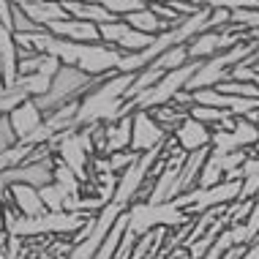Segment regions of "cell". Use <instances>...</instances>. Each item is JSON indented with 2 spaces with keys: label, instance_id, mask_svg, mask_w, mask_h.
Wrapping results in <instances>:
<instances>
[{
  "label": "cell",
  "instance_id": "6da1fadb",
  "mask_svg": "<svg viewBox=\"0 0 259 259\" xmlns=\"http://www.w3.org/2000/svg\"><path fill=\"white\" fill-rule=\"evenodd\" d=\"M101 76H88L85 71H79L76 66H63L58 76L52 79V88L47 96H41L36 99L38 109L44 112V115H50V112L60 109L63 104H71V101H79L85 93H90L96 85H99Z\"/></svg>",
  "mask_w": 259,
  "mask_h": 259
},
{
  "label": "cell",
  "instance_id": "7a4b0ae2",
  "mask_svg": "<svg viewBox=\"0 0 259 259\" xmlns=\"http://www.w3.org/2000/svg\"><path fill=\"white\" fill-rule=\"evenodd\" d=\"M194 215H186L180 207H175L172 202H164V205H150V202H134L128 207V232L134 237L148 235L150 229H178L188 224Z\"/></svg>",
  "mask_w": 259,
  "mask_h": 259
},
{
  "label": "cell",
  "instance_id": "3957f363",
  "mask_svg": "<svg viewBox=\"0 0 259 259\" xmlns=\"http://www.w3.org/2000/svg\"><path fill=\"white\" fill-rule=\"evenodd\" d=\"M243 180H224V183L213 188H191V191L180 194L178 199H172L175 207H180L186 215H202L213 207H227L232 202L240 199Z\"/></svg>",
  "mask_w": 259,
  "mask_h": 259
},
{
  "label": "cell",
  "instance_id": "277c9868",
  "mask_svg": "<svg viewBox=\"0 0 259 259\" xmlns=\"http://www.w3.org/2000/svg\"><path fill=\"white\" fill-rule=\"evenodd\" d=\"M0 199H3L6 207H17V213L25 215V219H41V215L50 213L44 199H41V191L36 186H27V183H14L9 188H3Z\"/></svg>",
  "mask_w": 259,
  "mask_h": 259
},
{
  "label": "cell",
  "instance_id": "5b68a950",
  "mask_svg": "<svg viewBox=\"0 0 259 259\" xmlns=\"http://www.w3.org/2000/svg\"><path fill=\"white\" fill-rule=\"evenodd\" d=\"M166 142V131L150 112H134V134H131V150L148 153L153 148H161Z\"/></svg>",
  "mask_w": 259,
  "mask_h": 259
},
{
  "label": "cell",
  "instance_id": "8992f818",
  "mask_svg": "<svg viewBox=\"0 0 259 259\" xmlns=\"http://www.w3.org/2000/svg\"><path fill=\"white\" fill-rule=\"evenodd\" d=\"M175 134V145H178L183 153H197V150H207L210 148V139H213V131L210 125L194 120L191 115L186 117L178 128L172 131Z\"/></svg>",
  "mask_w": 259,
  "mask_h": 259
},
{
  "label": "cell",
  "instance_id": "52a82bcc",
  "mask_svg": "<svg viewBox=\"0 0 259 259\" xmlns=\"http://www.w3.org/2000/svg\"><path fill=\"white\" fill-rule=\"evenodd\" d=\"M47 30L58 38H66V41H76V44H99L101 41V33H99V25L93 22H82V19H63V22H55L50 25Z\"/></svg>",
  "mask_w": 259,
  "mask_h": 259
},
{
  "label": "cell",
  "instance_id": "ba28073f",
  "mask_svg": "<svg viewBox=\"0 0 259 259\" xmlns=\"http://www.w3.org/2000/svg\"><path fill=\"white\" fill-rule=\"evenodd\" d=\"M44 117L47 115L38 109L36 99H27L11 112L9 120H11V128H14V134H17V139H27L33 131H38L41 125H44Z\"/></svg>",
  "mask_w": 259,
  "mask_h": 259
},
{
  "label": "cell",
  "instance_id": "9c48e42d",
  "mask_svg": "<svg viewBox=\"0 0 259 259\" xmlns=\"http://www.w3.org/2000/svg\"><path fill=\"white\" fill-rule=\"evenodd\" d=\"M131 134H134V115H125L115 123L104 125V153L131 150Z\"/></svg>",
  "mask_w": 259,
  "mask_h": 259
},
{
  "label": "cell",
  "instance_id": "30bf717a",
  "mask_svg": "<svg viewBox=\"0 0 259 259\" xmlns=\"http://www.w3.org/2000/svg\"><path fill=\"white\" fill-rule=\"evenodd\" d=\"M19 9H22L38 27H44V30L50 25H55V22L71 19L68 11L63 9V3H55V0H33V3H25V6H19Z\"/></svg>",
  "mask_w": 259,
  "mask_h": 259
},
{
  "label": "cell",
  "instance_id": "8fae6325",
  "mask_svg": "<svg viewBox=\"0 0 259 259\" xmlns=\"http://www.w3.org/2000/svg\"><path fill=\"white\" fill-rule=\"evenodd\" d=\"M63 9L68 11V17L82 19V22H93V25H107V22H117L120 17L109 14L107 9L96 3H85V0H63Z\"/></svg>",
  "mask_w": 259,
  "mask_h": 259
},
{
  "label": "cell",
  "instance_id": "7c38bea8",
  "mask_svg": "<svg viewBox=\"0 0 259 259\" xmlns=\"http://www.w3.org/2000/svg\"><path fill=\"white\" fill-rule=\"evenodd\" d=\"M123 22L131 25V27H134V30H139V33H148V36H158V33L169 30V25H166L164 19H161L158 14L150 9V6H145V9H139V11L125 14Z\"/></svg>",
  "mask_w": 259,
  "mask_h": 259
},
{
  "label": "cell",
  "instance_id": "4fadbf2b",
  "mask_svg": "<svg viewBox=\"0 0 259 259\" xmlns=\"http://www.w3.org/2000/svg\"><path fill=\"white\" fill-rule=\"evenodd\" d=\"M227 180V175H224V153L213 150L210 148L205 164H202V172H199V180H197V188H213Z\"/></svg>",
  "mask_w": 259,
  "mask_h": 259
},
{
  "label": "cell",
  "instance_id": "5bb4252c",
  "mask_svg": "<svg viewBox=\"0 0 259 259\" xmlns=\"http://www.w3.org/2000/svg\"><path fill=\"white\" fill-rule=\"evenodd\" d=\"M240 180H243L240 199H259V156L248 153L246 164L240 169Z\"/></svg>",
  "mask_w": 259,
  "mask_h": 259
},
{
  "label": "cell",
  "instance_id": "9a60e30c",
  "mask_svg": "<svg viewBox=\"0 0 259 259\" xmlns=\"http://www.w3.org/2000/svg\"><path fill=\"white\" fill-rule=\"evenodd\" d=\"M55 183H58L68 197H82V194H85L82 191V178L74 169H68V166L58 158H55Z\"/></svg>",
  "mask_w": 259,
  "mask_h": 259
},
{
  "label": "cell",
  "instance_id": "2e32d148",
  "mask_svg": "<svg viewBox=\"0 0 259 259\" xmlns=\"http://www.w3.org/2000/svg\"><path fill=\"white\" fill-rule=\"evenodd\" d=\"M232 137H235L237 148L248 150V148H254V145H259V125L251 123L248 117H237L235 128H232Z\"/></svg>",
  "mask_w": 259,
  "mask_h": 259
},
{
  "label": "cell",
  "instance_id": "e0dca14e",
  "mask_svg": "<svg viewBox=\"0 0 259 259\" xmlns=\"http://www.w3.org/2000/svg\"><path fill=\"white\" fill-rule=\"evenodd\" d=\"M38 191H41V199H44V205H47L50 213H68L66 205H68V199H71V197H68L58 183H50V186L38 188Z\"/></svg>",
  "mask_w": 259,
  "mask_h": 259
},
{
  "label": "cell",
  "instance_id": "ac0fdd59",
  "mask_svg": "<svg viewBox=\"0 0 259 259\" xmlns=\"http://www.w3.org/2000/svg\"><path fill=\"white\" fill-rule=\"evenodd\" d=\"M14 88H22L30 99H41V96L50 93L52 79H50V76H41V74H27V76H19Z\"/></svg>",
  "mask_w": 259,
  "mask_h": 259
},
{
  "label": "cell",
  "instance_id": "d6986e66",
  "mask_svg": "<svg viewBox=\"0 0 259 259\" xmlns=\"http://www.w3.org/2000/svg\"><path fill=\"white\" fill-rule=\"evenodd\" d=\"M191 63V58H188V47L186 44H178L172 47V50H166L161 58L156 60V66H161L164 71H175V68H183Z\"/></svg>",
  "mask_w": 259,
  "mask_h": 259
},
{
  "label": "cell",
  "instance_id": "ffe728a7",
  "mask_svg": "<svg viewBox=\"0 0 259 259\" xmlns=\"http://www.w3.org/2000/svg\"><path fill=\"white\" fill-rule=\"evenodd\" d=\"M188 115L194 117V120H199V123H205V125H219L229 117V112L227 109H215V107H205V104H194L191 109H188Z\"/></svg>",
  "mask_w": 259,
  "mask_h": 259
},
{
  "label": "cell",
  "instance_id": "44dd1931",
  "mask_svg": "<svg viewBox=\"0 0 259 259\" xmlns=\"http://www.w3.org/2000/svg\"><path fill=\"white\" fill-rule=\"evenodd\" d=\"M85 3H96V6H101V9H107L109 14H115V17H125V14H131V11H139V9H145L148 3H142V0H85Z\"/></svg>",
  "mask_w": 259,
  "mask_h": 259
},
{
  "label": "cell",
  "instance_id": "7402d4cb",
  "mask_svg": "<svg viewBox=\"0 0 259 259\" xmlns=\"http://www.w3.org/2000/svg\"><path fill=\"white\" fill-rule=\"evenodd\" d=\"M109 169L120 178V175L128 169V166H134L137 164V158H139V153H134V150H117V153H109Z\"/></svg>",
  "mask_w": 259,
  "mask_h": 259
},
{
  "label": "cell",
  "instance_id": "603a6c76",
  "mask_svg": "<svg viewBox=\"0 0 259 259\" xmlns=\"http://www.w3.org/2000/svg\"><path fill=\"white\" fill-rule=\"evenodd\" d=\"M17 142H19V139H17V134H14V128H11V120H9V117H3V120H0V153L14 148Z\"/></svg>",
  "mask_w": 259,
  "mask_h": 259
},
{
  "label": "cell",
  "instance_id": "cb8c5ba5",
  "mask_svg": "<svg viewBox=\"0 0 259 259\" xmlns=\"http://www.w3.org/2000/svg\"><path fill=\"white\" fill-rule=\"evenodd\" d=\"M142 3H148V6H156V3H169V0H142Z\"/></svg>",
  "mask_w": 259,
  "mask_h": 259
}]
</instances>
